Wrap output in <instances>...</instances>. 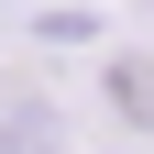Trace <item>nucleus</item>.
Segmentation results:
<instances>
[{"mask_svg":"<svg viewBox=\"0 0 154 154\" xmlns=\"http://www.w3.org/2000/svg\"><path fill=\"white\" fill-rule=\"evenodd\" d=\"M0 154H77L66 143V110L44 88H22V77H0Z\"/></svg>","mask_w":154,"mask_h":154,"instance_id":"obj_1","label":"nucleus"},{"mask_svg":"<svg viewBox=\"0 0 154 154\" xmlns=\"http://www.w3.org/2000/svg\"><path fill=\"white\" fill-rule=\"evenodd\" d=\"M110 121L154 132V55H110Z\"/></svg>","mask_w":154,"mask_h":154,"instance_id":"obj_2","label":"nucleus"}]
</instances>
